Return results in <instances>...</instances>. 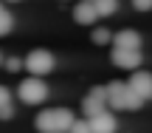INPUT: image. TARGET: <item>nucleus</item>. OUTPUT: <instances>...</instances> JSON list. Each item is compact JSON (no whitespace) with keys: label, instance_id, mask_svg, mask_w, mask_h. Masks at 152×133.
I'll list each match as a JSON object with an SVG mask.
<instances>
[{"label":"nucleus","instance_id":"f257e3e1","mask_svg":"<svg viewBox=\"0 0 152 133\" xmlns=\"http://www.w3.org/2000/svg\"><path fill=\"white\" fill-rule=\"evenodd\" d=\"M73 122L76 119H73V113L68 108H51V111L37 113V119H34L39 133H68Z\"/></svg>","mask_w":152,"mask_h":133},{"label":"nucleus","instance_id":"f03ea898","mask_svg":"<svg viewBox=\"0 0 152 133\" xmlns=\"http://www.w3.org/2000/svg\"><path fill=\"white\" fill-rule=\"evenodd\" d=\"M141 105H144V99L127 82H110L107 85V108H113V111H138Z\"/></svg>","mask_w":152,"mask_h":133},{"label":"nucleus","instance_id":"7ed1b4c3","mask_svg":"<svg viewBox=\"0 0 152 133\" xmlns=\"http://www.w3.org/2000/svg\"><path fill=\"white\" fill-rule=\"evenodd\" d=\"M17 96L26 105H39V102L48 99V85L42 82V77H26L17 85Z\"/></svg>","mask_w":152,"mask_h":133},{"label":"nucleus","instance_id":"20e7f679","mask_svg":"<svg viewBox=\"0 0 152 133\" xmlns=\"http://www.w3.org/2000/svg\"><path fill=\"white\" fill-rule=\"evenodd\" d=\"M54 54L51 51H45V48H34L31 54L26 57V62H23V68H26L31 77H45V74H51L54 71Z\"/></svg>","mask_w":152,"mask_h":133},{"label":"nucleus","instance_id":"39448f33","mask_svg":"<svg viewBox=\"0 0 152 133\" xmlns=\"http://www.w3.org/2000/svg\"><path fill=\"white\" fill-rule=\"evenodd\" d=\"M107 111V85H96V88L87 91V96L82 99V113H85L87 119L96 116V113H104Z\"/></svg>","mask_w":152,"mask_h":133},{"label":"nucleus","instance_id":"423d86ee","mask_svg":"<svg viewBox=\"0 0 152 133\" xmlns=\"http://www.w3.org/2000/svg\"><path fill=\"white\" fill-rule=\"evenodd\" d=\"M110 60H113L115 68H127V71H138L141 68V48H113V54H110Z\"/></svg>","mask_w":152,"mask_h":133},{"label":"nucleus","instance_id":"0eeeda50","mask_svg":"<svg viewBox=\"0 0 152 133\" xmlns=\"http://www.w3.org/2000/svg\"><path fill=\"white\" fill-rule=\"evenodd\" d=\"M127 85H130L144 102L152 99V74L149 71H132V77L127 79Z\"/></svg>","mask_w":152,"mask_h":133},{"label":"nucleus","instance_id":"6e6552de","mask_svg":"<svg viewBox=\"0 0 152 133\" xmlns=\"http://www.w3.org/2000/svg\"><path fill=\"white\" fill-rule=\"evenodd\" d=\"M73 20H76V23H82V26H93V23L99 20L96 6H93L90 0H79V3L73 6Z\"/></svg>","mask_w":152,"mask_h":133},{"label":"nucleus","instance_id":"1a4fd4ad","mask_svg":"<svg viewBox=\"0 0 152 133\" xmlns=\"http://www.w3.org/2000/svg\"><path fill=\"white\" fill-rule=\"evenodd\" d=\"M87 122H90V130L93 133H115V116L110 111L96 113V116H90Z\"/></svg>","mask_w":152,"mask_h":133},{"label":"nucleus","instance_id":"9d476101","mask_svg":"<svg viewBox=\"0 0 152 133\" xmlns=\"http://www.w3.org/2000/svg\"><path fill=\"white\" fill-rule=\"evenodd\" d=\"M113 48H141V34L132 28H124L113 37Z\"/></svg>","mask_w":152,"mask_h":133},{"label":"nucleus","instance_id":"9b49d317","mask_svg":"<svg viewBox=\"0 0 152 133\" xmlns=\"http://www.w3.org/2000/svg\"><path fill=\"white\" fill-rule=\"evenodd\" d=\"M11 28H14V17H11V11L3 6V0H0V37L3 34H9Z\"/></svg>","mask_w":152,"mask_h":133},{"label":"nucleus","instance_id":"f8f14e48","mask_svg":"<svg viewBox=\"0 0 152 133\" xmlns=\"http://www.w3.org/2000/svg\"><path fill=\"white\" fill-rule=\"evenodd\" d=\"M99 17H110L113 11H118V0H93Z\"/></svg>","mask_w":152,"mask_h":133},{"label":"nucleus","instance_id":"ddd939ff","mask_svg":"<svg viewBox=\"0 0 152 133\" xmlns=\"http://www.w3.org/2000/svg\"><path fill=\"white\" fill-rule=\"evenodd\" d=\"M113 40V34L107 31V28H93V43L96 45H104V43H110Z\"/></svg>","mask_w":152,"mask_h":133},{"label":"nucleus","instance_id":"4468645a","mask_svg":"<svg viewBox=\"0 0 152 133\" xmlns=\"http://www.w3.org/2000/svg\"><path fill=\"white\" fill-rule=\"evenodd\" d=\"M68 133H93V130H90V122H87V119H76Z\"/></svg>","mask_w":152,"mask_h":133},{"label":"nucleus","instance_id":"2eb2a0df","mask_svg":"<svg viewBox=\"0 0 152 133\" xmlns=\"http://www.w3.org/2000/svg\"><path fill=\"white\" fill-rule=\"evenodd\" d=\"M6 105H11V94L6 85H0V108H6Z\"/></svg>","mask_w":152,"mask_h":133},{"label":"nucleus","instance_id":"dca6fc26","mask_svg":"<svg viewBox=\"0 0 152 133\" xmlns=\"http://www.w3.org/2000/svg\"><path fill=\"white\" fill-rule=\"evenodd\" d=\"M132 9H135V11H149L152 9V0H132Z\"/></svg>","mask_w":152,"mask_h":133},{"label":"nucleus","instance_id":"f3484780","mask_svg":"<svg viewBox=\"0 0 152 133\" xmlns=\"http://www.w3.org/2000/svg\"><path fill=\"white\" fill-rule=\"evenodd\" d=\"M20 68H23V60H17V57L6 60V71H20Z\"/></svg>","mask_w":152,"mask_h":133},{"label":"nucleus","instance_id":"a211bd4d","mask_svg":"<svg viewBox=\"0 0 152 133\" xmlns=\"http://www.w3.org/2000/svg\"><path fill=\"white\" fill-rule=\"evenodd\" d=\"M11 116H14V105H6V108H0V119H3V122H9Z\"/></svg>","mask_w":152,"mask_h":133},{"label":"nucleus","instance_id":"6ab92c4d","mask_svg":"<svg viewBox=\"0 0 152 133\" xmlns=\"http://www.w3.org/2000/svg\"><path fill=\"white\" fill-rule=\"evenodd\" d=\"M3 3H20V0H3Z\"/></svg>","mask_w":152,"mask_h":133},{"label":"nucleus","instance_id":"aec40b11","mask_svg":"<svg viewBox=\"0 0 152 133\" xmlns=\"http://www.w3.org/2000/svg\"><path fill=\"white\" fill-rule=\"evenodd\" d=\"M0 62H3V57H0Z\"/></svg>","mask_w":152,"mask_h":133},{"label":"nucleus","instance_id":"412c9836","mask_svg":"<svg viewBox=\"0 0 152 133\" xmlns=\"http://www.w3.org/2000/svg\"><path fill=\"white\" fill-rule=\"evenodd\" d=\"M90 3H93V0H90Z\"/></svg>","mask_w":152,"mask_h":133}]
</instances>
